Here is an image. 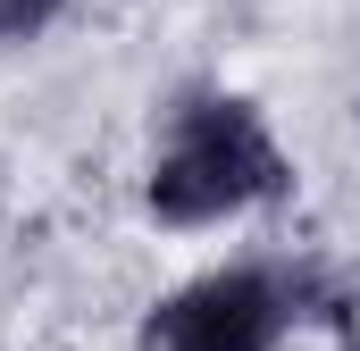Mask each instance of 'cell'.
Returning <instances> with one entry per match:
<instances>
[{
	"label": "cell",
	"mask_w": 360,
	"mask_h": 351,
	"mask_svg": "<svg viewBox=\"0 0 360 351\" xmlns=\"http://www.w3.org/2000/svg\"><path fill=\"white\" fill-rule=\"evenodd\" d=\"M51 17H59V0H0V51L8 42H34Z\"/></svg>",
	"instance_id": "obj_3"
},
{
	"label": "cell",
	"mask_w": 360,
	"mask_h": 351,
	"mask_svg": "<svg viewBox=\"0 0 360 351\" xmlns=\"http://www.w3.org/2000/svg\"><path fill=\"white\" fill-rule=\"evenodd\" d=\"M285 184H293V168H285L276 134L260 126V109L226 100V92H201V100L176 109L143 201H151L160 226H210V218H235L252 201H276Z\"/></svg>",
	"instance_id": "obj_1"
},
{
	"label": "cell",
	"mask_w": 360,
	"mask_h": 351,
	"mask_svg": "<svg viewBox=\"0 0 360 351\" xmlns=\"http://www.w3.org/2000/svg\"><path fill=\"white\" fill-rule=\"evenodd\" d=\"M293 301L302 284L276 267H218L143 318V351H276V335L302 318Z\"/></svg>",
	"instance_id": "obj_2"
}]
</instances>
